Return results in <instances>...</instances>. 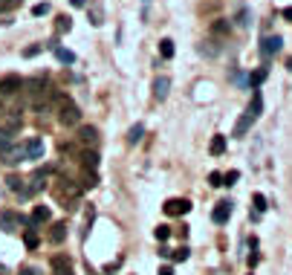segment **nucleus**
<instances>
[{"label":"nucleus","mask_w":292,"mask_h":275,"mask_svg":"<svg viewBox=\"0 0 292 275\" xmlns=\"http://www.w3.org/2000/svg\"><path fill=\"white\" fill-rule=\"evenodd\" d=\"M208 183H211V186H223V174L211 171V174H208Z\"/></svg>","instance_id":"nucleus-32"},{"label":"nucleus","mask_w":292,"mask_h":275,"mask_svg":"<svg viewBox=\"0 0 292 275\" xmlns=\"http://www.w3.org/2000/svg\"><path fill=\"white\" fill-rule=\"evenodd\" d=\"M41 50H44L41 44H32V47H26V50H23V58H35V55H38Z\"/></svg>","instance_id":"nucleus-30"},{"label":"nucleus","mask_w":292,"mask_h":275,"mask_svg":"<svg viewBox=\"0 0 292 275\" xmlns=\"http://www.w3.org/2000/svg\"><path fill=\"white\" fill-rule=\"evenodd\" d=\"M240 180V171H229V174H223V186H234Z\"/></svg>","instance_id":"nucleus-26"},{"label":"nucleus","mask_w":292,"mask_h":275,"mask_svg":"<svg viewBox=\"0 0 292 275\" xmlns=\"http://www.w3.org/2000/svg\"><path fill=\"white\" fill-rule=\"evenodd\" d=\"M23 87V81H20V75H6L3 81H0V93L3 96H15L17 90Z\"/></svg>","instance_id":"nucleus-6"},{"label":"nucleus","mask_w":292,"mask_h":275,"mask_svg":"<svg viewBox=\"0 0 292 275\" xmlns=\"http://www.w3.org/2000/svg\"><path fill=\"white\" fill-rule=\"evenodd\" d=\"M93 186H99V177H96V174H87L84 177V189H93Z\"/></svg>","instance_id":"nucleus-33"},{"label":"nucleus","mask_w":292,"mask_h":275,"mask_svg":"<svg viewBox=\"0 0 292 275\" xmlns=\"http://www.w3.org/2000/svg\"><path fill=\"white\" fill-rule=\"evenodd\" d=\"M148 6H151V0H145V15H148Z\"/></svg>","instance_id":"nucleus-42"},{"label":"nucleus","mask_w":292,"mask_h":275,"mask_svg":"<svg viewBox=\"0 0 292 275\" xmlns=\"http://www.w3.org/2000/svg\"><path fill=\"white\" fill-rule=\"evenodd\" d=\"M69 29H72V17L58 15V32H69Z\"/></svg>","instance_id":"nucleus-23"},{"label":"nucleus","mask_w":292,"mask_h":275,"mask_svg":"<svg viewBox=\"0 0 292 275\" xmlns=\"http://www.w3.org/2000/svg\"><path fill=\"white\" fill-rule=\"evenodd\" d=\"M281 47H284V38L281 35H269V38L260 41V55L263 58H272L275 52H281Z\"/></svg>","instance_id":"nucleus-3"},{"label":"nucleus","mask_w":292,"mask_h":275,"mask_svg":"<svg viewBox=\"0 0 292 275\" xmlns=\"http://www.w3.org/2000/svg\"><path fill=\"white\" fill-rule=\"evenodd\" d=\"M93 23H96V26H102L104 20H102V9H99V6H93Z\"/></svg>","instance_id":"nucleus-34"},{"label":"nucleus","mask_w":292,"mask_h":275,"mask_svg":"<svg viewBox=\"0 0 292 275\" xmlns=\"http://www.w3.org/2000/svg\"><path fill=\"white\" fill-rule=\"evenodd\" d=\"M61 151H64V154H75V145H72V142H64Z\"/></svg>","instance_id":"nucleus-35"},{"label":"nucleus","mask_w":292,"mask_h":275,"mask_svg":"<svg viewBox=\"0 0 292 275\" xmlns=\"http://www.w3.org/2000/svg\"><path fill=\"white\" fill-rule=\"evenodd\" d=\"M0 113H3V107H0Z\"/></svg>","instance_id":"nucleus-44"},{"label":"nucleus","mask_w":292,"mask_h":275,"mask_svg":"<svg viewBox=\"0 0 292 275\" xmlns=\"http://www.w3.org/2000/svg\"><path fill=\"white\" fill-rule=\"evenodd\" d=\"M12 148V134H6V131H0V154H6Z\"/></svg>","instance_id":"nucleus-21"},{"label":"nucleus","mask_w":292,"mask_h":275,"mask_svg":"<svg viewBox=\"0 0 292 275\" xmlns=\"http://www.w3.org/2000/svg\"><path fill=\"white\" fill-rule=\"evenodd\" d=\"M159 55H162V58H174V41L171 38H162V41H159Z\"/></svg>","instance_id":"nucleus-16"},{"label":"nucleus","mask_w":292,"mask_h":275,"mask_svg":"<svg viewBox=\"0 0 292 275\" xmlns=\"http://www.w3.org/2000/svg\"><path fill=\"white\" fill-rule=\"evenodd\" d=\"M266 75H269V69L266 67H260V69H255L252 75H249V84H252V90H258L263 81H266Z\"/></svg>","instance_id":"nucleus-12"},{"label":"nucleus","mask_w":292,"mask_h":275,"mask_svg":"<svg viewBox=\"0 0 292 275\" xmlns=\"http://www.w3.org/2000/svg\"><path fill=\"white\" fill-rule=\"evenodd\" d=\"M52 50H55V58H58L61 64H75V52L64 50V47H58V44H52Z\"/></svg>","instance_id":"nucleus-11"},{"label":"nucleus","mask_w":292,"mask_h":275,"mask_svg":"<svg viewBox=\"0 0 292 275\" xmlns=\"http://www.w3.org/2000/svg\"><path fill=\"white\" fill-rule=\"evenodd\" d=\"M0 220H3V229H6V232H12L15 223H17V217L12 214V211H3V214H0Z\"/></svg>","instance_id":"nucleus-20"},{"label":"nucleus","mask_w":292,"mask_h":275,"mask_svg":"<svg viewBox=\"0 0 292 275\" xmlns=\"http://www.w3.org/2000/svg\"><path fill=\"white\" fill-rule=\"evenodd\" d=\"M260 113H263V96H260V90H255V93H252V102L246 107V113H243L240 119H237V125H234V137H246L249 128L260 119Z\"/></svg>","instance_id":"nucleus-1"},{"label":"nucleus","mask_w":292,"mask_h":275,"mask_svg":"<svg viewBox=\"0 0 292 275\" xmlns=\"http://www.w3.org/2000/svg\"><path fill=\"white\" fill-rule=\"evenodd\" d=\"M229 29H232V23H229V20H217V23L211 26V32H214V35H226Z\"/></svg>","instance_id":"nucleus-24"},{"label":"nucleus","mask_w":292,"mask_h":275,"mask_svg":"<svg viewBox=\"0 0 292 275\" xmlns=\"http://www.w3.org/2000/svg\"><path fill=\"white\" fill-rule=\"evenodd\" d=\"M159 275H174V270H171V267H162V270H159Z\"/></svg>","instance_id":"nucleus-38"},{"label":"nucleus","mask_w":292,"mask_h":275,"mask_svg":"<svg viewBox=\"0 0 292 275\" xmlns=\"http://www.w3.org/2000/svg\"><path fill=\"white\" fill-rule=\"evenodd\" d=\"M23 154H26V159H41V156H44V142L38 137L29 139V142L23 145Z\"/></svg>","instance_id":"nucleus-8"},{"label":"nucleus","mask_w":292,"mask_h":275,"mask_svg":"<svg viewBox=\"0 0 292 275\" xmlns=\"http://www.w3.org/2000/svg\"><path fill=\"white\" fill-rule=\"evenodd\" d=\"M255 211H258V214L266 211V197H263V194H255Z\"/></svg>","instance_id":"nucleus-28"},{"label":"nucleus","mask_w":292,"mask_h":275,"mask_svg":"<svg viewBox=\"0 0 292 275\" xmlns=\"http://www.w3.org/2000/svg\"><path fill=\"white\" fill-rule=\"evenodd\" d=\"M6 183H9V189H12V191H20V189H23V180H20V177H9Z\"/></svg>","instance_id":"nucleus-31"},{"label":"nucleus","mask_w":292,"mask_h":275,"mask_svg":"<svg viewBox=\"0 0 292 275\" xmlns=\"http://www.w3.org/2000/svg\"><path fill=\"white\" fill-rule=\"evenodd\" d=\"M23 241H26V246H29V249H38V235H35V229H29V232H26V235H23Z\"/></svg>","instance_id":"nucleus-25"},{"label":"nucleus","mask_w":292,"mask_h":275,"mask_svg":"<svg viewBox=\"0 0 292 275\" xmlns=\"http://www.w3.org/2000/svg\"><path fill=\"white\" fill-rule=\"evenodd\" d=\"M58 122L67 125V128H72V125L81 122V110H78V104L72 102V99H67V96H61V102H58Z\"/></svg>","instance_id":"nucleus-2"},{"label":"nucleus","mask_w":292,"mask_h":275,"mask_svg":"<svg viewBox=\"0 0 292 275\" xmlns=\"http://www.w3.org/2000/svg\"><path fill=\"white\" fill-rule=\"evenodd\" d=\"M20 275H38V270H35V267H23V270H20Z\"/></svg>","instance_id":"nucleus-36"},{"label":"nucleus","mask_w":292,"mask_h":275,"mask_svg":"<svg viewBox=\"0 0 292 275\" xmlns=\"http://www.w3.org/2000/svg\"><path fill=\"white\" fill-rule=\"evenodd\" d=\"M208 151H211L214 156H220V154H223V151H226V137H223V134H217V137L211 139V145H208Z\"/></svg>","instance_id":"nucleus-15"},{"label":"nucleus","mask_w":292,"mask_h":275,"mask_svg":"<svg viewBox=\"0 0 292 275\" xmlns=\"http://www.w3.org/2000/svg\"><path fill=\"white\" fill-rule=\"evenodd\" d=\"M229 217H232V203H229V200L217 203V208L211 211V220H214V223H226Z\"/></svg>","instance_id":"nucleus-9"},{"label":"nucleus","mask_w":292,"mask_h":275,"mask_svg":"<svg viewBox=\"0 0 292 275\" xmlns=\"http://www.w3.org/2000/svg\"><path fill=\"white\" fill-rule=\"evenodd\" d=\"M69 3H72V6H78V9H81V6H87V0H69Z\"/></svg>","instance_id":"nucleus-39"},{"label":"nucleus","mask_w":292,"mask_h":275,"mask_svg":"<svg viewBox=\"0 0 292 275\" xmlns=\"http://www.w3.org/2000/svg\"><path fill=\"white\" fill-rule=\"evenodd\" d=\"M67 238V223H55L52 226V232H50V241L52 243H61Z\"/></svg>","instance_id":"nucleus-14"},{"label":"nucleus","mask_w":292,"mask_h":275,"mask_svg":"<svg viewBox=\"0 0 292 275\" xmlns=\"http://www.w3.org/2000/svg\"><path fill=\"white\" fill-rule=\"evenodd\" d=\"M142 137H145V128H142V125H133V128L127 131V142H130V145H136Z\"/></svg>","instance_id":"nucleus-19"},{"label":"nucleus","mask_w":292,"mask_h":275,"mask_svg":"<svg viewBox=\"0 0 292 275\" xmlns=\"http://www.w3.org/2000/svg\"><path fill=\"white\" fill-rule=\"evenodd\" d=\"M0 9H3V0H0Z\"/></svg>","instance_id":"nucleus-43"},{"label":"nucleus","mask_w":292,"mask_h":275,"mask_svg":"<svg viewBox=\"0 0 292 275\" xmlns=\"http://www.w3.org/2000/svg\"><path fill=\"white\" fill-rule=\"evenodd\" d=\"M81 162H84L87 168L96 171V168H99V154H96V151H84V154H81Z\"/></svg>","instance_id":"nucleus-17"},{"label":"nucleus","mask_w":292,"mask_h":275,"mask_svg":"<svg viewBox=\"0 0 292 275\" xmlns=\"http://www.w3.org/2000/svg\"><path fill=\"white\" fill-rule=\"evenodd\" d=\"M168 90H171V78L168 75H159L154 81V99L156 102H165L168 99Z\"/></svg>","instance_id":"nucleus-5"},{"label":"nucleus","mask_w":292,"mask_h":275,"mask_svg":"<svg viewBox=\"0 0 292 275\" xmlns=\"http://www.w3.org/2000/svg\"><path fill=\"white\" fill-rule=\"evenodd\" d=\"M52 273L55 275H75L72 273V261L64 258V255H55L52 258Z\"/></svg>","instance_id":"nucleus-7"},{"label":"nucleus","mask_w":292,"mask_h":275,"mask_svg":"<svg viewBox=\"0 0 292 275\" xmlns=\"http://www.w3.org/2000/svg\"><path fill=\"white\" fill-rule=\"evenodd\" d=\"M281 15H284V17H287V20L292 23V6H287V9H281Z\"/></svg>","instance_id":"nucleus-37"},{"label":"nucleus","mask_w":292,"mask_h":275,"mask_svg":"<svg viewBox=\"0 0 292 275\" xmlns=\"http://www.w3.org/2000/svg\"><path fill=\"white\" fill-rule=\"evenodd\" d=\"M78 142H84V145H96V142H99V131H96L93 125H84V128L78 131Z\"/></svg>","instance_id":"nucleus-10"},{"label":"nucleus","mask_w":292,"mask_h":275,"mask_svg":"<svg viewBox=\"0 0 292 275\" xmlns=\"http://www.w3.org/2000/svg\"><path fill=\"white\" fill-rule=\"evenodd\" d=\"M154 235H156V241H162V243H165L168 238H171V226H156V232H154Z\"/></svg>","instance_id":"nucleus-22"},{"label":"nucleus","mask_w":292,"mask_h":275,"mask_svg":"<svg viewBox=\"0 0 292 275\" xmlns=\"http://www.w3.org/2000/svg\"><path fill=\"white\" fill-rule=\"evenodd\" d=\"M188 211H191V203H188V200L174 197V200H168V203H165V214H171V217H176V214H188Z\"/></svg>","instance_id":"nucleus-4"},{"label":"nucleus","mask_w":292,"mask_h":275,"mask_svg":"<svg viewBox=\"0 0 292 275\" xmlns=\"http://www.w3.org/2000/svg\"><path fill=\"white\" fill-rule=\"evenodd\" d=\"M188 255H191V249H188V246H182V249L171 252V258H174V261H188Z\"/></svg>","instance_id":"nucleus-27"},{"label":"nucleus","mask_w":292,"mask_h":275,"mask_svg":"<svg viewBox=\"0 0 292 275\" xmlns=\"http://www.w3.org/2000/svg\"><path fill=\"white\" fill-rule=\"evenodd\" d=\"M47 12H50V3H35V6H32V15H35V17L47 15Z\"/></svg>","instance_id":"nucleus-29"},{"label":"nucleus","mask_w":292,"mask_h":275,"mask_svg":"<svg viewBox=\"0 0 292 275\" xmlns=\"http://www.w3.org/2000/svg\"><path fill=\"white\" fill-rule=\"evenodd\" d=\"M15 3H20V0H3V6H15Z\"/></svg>","instance_id":"nucleus-40"},{"label":"nucleus","mask_w":292,"mask_h":275,"mask_svg":"<svg viewBox=\"0 0 292 275\" xmlns=\"http://www.w3.org/2000/svg\"><path fill=\"white\" fill-rule=\"evenodd\" d=\"M61 197H69V200H78V197H81V189H78V186H72L69 180H64V186H61Z\"/></svg>","instance_id":"nucleus-13"},{"label":"nucleus","mask_w":292,"mask_h":275,"mask_svg":"<svg viewBox=\"0 0 292 275\" xmlns=\"http://www.w3.org/2000/svg\"><path fill=\"white\" fill-rule=\"evenodd\" d=\"M32 220H35V223H47V220H50V208H47V206H35Z\"/></svg>","instance_id":"nucleus-18"},{"label":"nucleus","mask_w":292,"mask_h":275,"mask_svg":"<svg viewBox=\"0 0 292 275\" xmlns=\"http://www.w3.org/2000/svg\"><path fill=\"white\" fill-rule=\"evenodd\" d=\"M287 69H290V72H292V58H287Z\"/></svg>","instance_id":"nucleus-41"}]
</instances>
